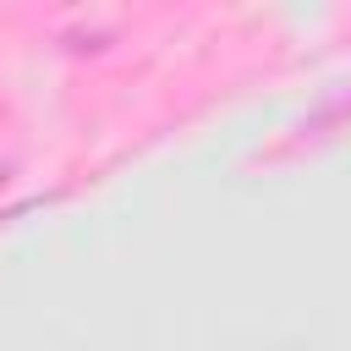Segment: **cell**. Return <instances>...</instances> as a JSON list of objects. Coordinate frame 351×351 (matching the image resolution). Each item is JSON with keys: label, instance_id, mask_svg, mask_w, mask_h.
<instances>
[{"label": "cell", "instance_id": "cell-1", "mask_svg": "<svg viewBox=\"0 0 351 351\" xmlns=\"http://www.w3.org/2000/svg\"><path fill=\"white\" fill-rule=\"evenodd\" d=\"M110 44V33H66V49L71 55H99Z\"/></svg>", "mask_w": 351, "mask_h": 351}, {"label": "cell", "instance_id": "cell-2", "mask_svg": "<svg viewBox=\"0 0 351 351\" xmlns=\"http://www.w3.org/2000/svg\"><path fill=\"white\" fill-rule=\"evenodd\" d=\"M11 176H16V165H11V159H5V154H0V192H5V186H11Z\"/></svg>", "mask_w": 351, "mask_h": 351}, {"label": "cell", "instance_id": "cell-3", "mask_svg": "<svg viewBox=\"0 0 351 351\" xmlns=\"http://www.w3.org/2000/svg\"><path fill=\"white\" fill-rule=\"evenodd\" d=\"M44 5H55V11H71V5H82V0H44Z\"/></svg>", "mask_w": 351, "mask_h": 351}]
</instances>
